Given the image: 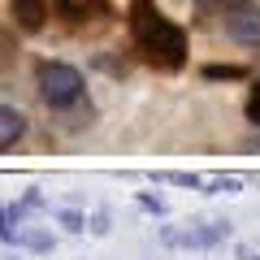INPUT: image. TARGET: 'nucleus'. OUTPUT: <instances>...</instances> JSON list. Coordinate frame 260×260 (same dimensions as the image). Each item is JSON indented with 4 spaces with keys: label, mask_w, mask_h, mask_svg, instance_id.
I'll list each match as a JSON object with an SVG mask.
<instances>
[{
    "label": "nucleus",
    "mask_w": 260,
    "mask_h": 260,
    "mask_svg": "<svg viewBox=\"0 0 260 260\" xmlns=\"http://www.w3.org/2000/svg\"><path fill=\"white\" fill-rule=\"evenodd\" d=\"M135 39H139V48L148 52V61L160 65V70H178V65L186 61V35L169 18L152 13L148 5L135 9Z\"/></svg>",
    "instance_id": "nucleus-1"
},
{
    "label": "nucleus",
    "mask_w": 260,
    "mask_h": 260,
    "mask_svg": "<svg viewBox=\"0 0 260 260\" xmlns=\"http://www.w3.org/2000/svg\"><path fill=\"white\" fill-rule=\"evenodd\" d=\"M39 95L52 109H70V104L83 100V74L65 61H44L39 65Z\"/></svg>",
    "instance_id": "nucleus-2"
},
{
    "label": "nucleus",
    "mask_w": 260,
    "mask_h": 260,
    "mask_svg": "<svg viewBox=\"0 0 260 260\" xmlns=\"http://www.w3.org/2000/svg\"><path fill=\"white\" fill-rule=\"evenodd\" d=\"M225 30H230L239 44H260V13L251 9L247 0H239V5L225 13Z\"/></svg>",
    "instance_id": "nucleus-3"
},
{
    "label": "nucleus",
    "mask_w": 260,
    "mask_h": 260,
    "mask_svg": "<svg viewBox=\"0 0 260 260\" xmlns=\"http://www.w3.org/2000/svg\"><path fill=\"white\" fill-rule=\"evenodd\" d=\"M22 135H26V117L18 109H9V104H0V152L13 148Z\"/></svg>",
    "instance_id": "nucleus-4"
},
{
    "label": "nucleus",
    "mask_w": 260,
    "mask_h": 260,
    "mask_svg": "<svg viewBox=\"0 0 260 260\" xmlns=\"http://www.w3.org/2000/svg\"><path fill=\"white\" fill-rule=\"evenodd\" d=\"M13 13L26 30H39L44 26V0H13Z\"/></svg>",
    "instance_id": "nucleus-5"
},
{
    "label": "nucleus",
    "mask_w": 260,
    "mask_h": 260,
    "mask_svg": "<svg viewBox=\"0 0 260 260\" xmlns=\"http://www.w3.org/2000/svg\"><path fill=\"white\" fill-rule=\"evenodd\" d=\"M18 243H22V247H30V251H48V247H52V239H48L44 230H22Z\"/></svg>",
    "instance_id": "nucleus-6"
},
{
    "label": "nucleus",
    "mask_w": 260,
    "mask_h": 260,
    "mask_svg": "<svg viewBox=\"0 0 260 260\" xmlns=\"http://www.w3.org/2000/svg\"><path fill=\"white\" fill-rule=\"evenodd\" d=\"M13 217H18V208L0 204V239H5V243H18V230H13Z\"/></svg>",
    "instance_id": "nucleus-7"
},
{
    "label": "nucleus",
    "mask_w": 260,
    "mask_h": 260,
    "mask_svg": "<svg viewBox=\"0 0 260 260\" xmlns=\"http://www.w3.org/2000/svg\"><path fill=\"white\" fill-rule=\"evenodd\" d=\"M56 5H61L70 18H87L91 9H100V0H56Z\"/></svg>",
    "instance_id": "nucleus-8"
},
{
    "label": "nucleus",
    "mask_w": 260,
    "mask_h": 260,
    "mask_svg": "<svg viewBox=\"0 0 260 260\" xmlns=\"http://www.w3.org/2000/svg\"><path fill=\"white\" fill-rule=\"evenodd\" d=\"M208 78H243V65H208Z\"/></svg>",
    "instance_id": "nucleus-9"
},
{
    "label": "nucleus",
    "mask_w": 260,
    "mask_h": 260,
    "mask_svg": "<svg viewBox=\"0 0 260 260\" xmlns=\"http://www.w3.org/2000/svg\"><path fill=\"white\" fill-rule=\"evenodd\" d=\"M247 121H251V126H260V83L251 87V95H247Z\"/></svg>",
    "instance_id": "nucleus-10"
},
{
    "label": "nucleus",
    "mask_w": 260,
    "mask_h": 260,
    "mask_svg": "<svg viewBox=\"0 0 260 260\" xmlns=\"http://www.w3.org/2000/svg\"><path fill=\"white\" fill-rule=\"evenodd\" d=\"M61 225H65L70 234H83V230H87V221H83L78 213H61Z\"/></svg>",
    "instance_id": "nucleus-11"
},
{
    "label": "nucleus",
    "mask_w": 260,
    "mask_h": 260,
    "mask_svg": "<svg viewBox=\"0 0 260 260\" xmlns=\"http://www.w3.org/2000/svg\"><path fill=\"white\" fill-rule=\"evenodd\" d=\"M91 234H109V213H95V221H91Z\"/></svg>",
    "instance_id": "nucleus-12"
}]
</instances>
